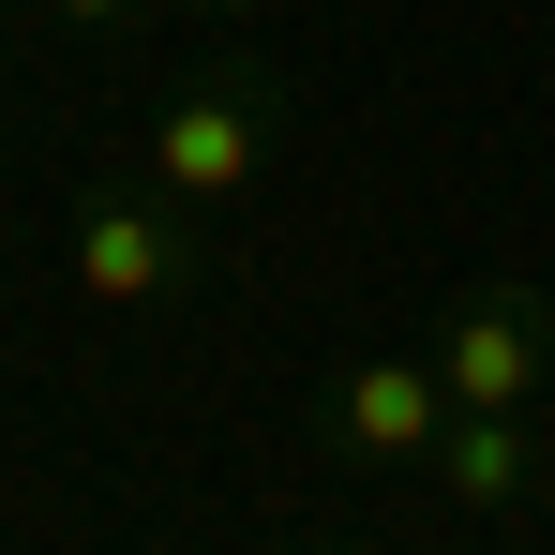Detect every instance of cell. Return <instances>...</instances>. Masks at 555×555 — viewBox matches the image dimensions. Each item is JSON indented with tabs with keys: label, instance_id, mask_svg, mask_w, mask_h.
<instances>
[{
	"label": "cell",
	"instance_id": "1",
	"mask_svg": "<svg viewBox=\"0 0 555 555\" xmlns=\"http://www.w3.org/2000/svg\"><path fill=\"white\" fill-rule=\"evenodd\" d=\"M436 375H451L465 421H526V390H541V315H526V300H465L451 346H436Z\"/></svg>",
	"mask_w": 555,
	"mask_h": 555
},
{
	"label": "cell",
	"instance_id": "2",
	"mask_svg": "<svg viewBox=\"0 0 555 555\" xmlns=\"http://www.w3.org/2000/svg\"><path fill=\"white\" fill-rule=\"evenodd\" d=\"M331 421H346V451H375V465H436L451 375H436V361H361L346 390H331Z\"/></svg>",
	"mask_w": 555,
	"mask_h": 555
},
{
	"label": "cell",
	"instance_id": "3",
	"mask_svg": "<svg viewBox=\"0 0 555 555\" xmlns=\"http://www.w3.org/2000/svg\"><path fill=\"white\" fill-rule=\"evenodd\" d=\"M151 166H166V195H181V210L241 195V181H256V105H241V91H195V105H166Z\"/></svg>",
	"mask_w": 555,
	"mask_h": 555
},
{
	"label": "cell",
	"instance_id": "4",
	"mask_svg": "<svg viewBox=\"0 0 555 555\" xmlns=\"http://www.w3.org/2000/svg\"><path fill=\"white\" fill-rule=\"evenodd\" d=\"M76 285H91V300H151V285H166V225H151V210H91V225H76Z\"/></svg>",
	"mask_w": 555,
	"mask_h": 555
},
{
	"label": "cell",
	"instance_id": "5",
	"mask_svg": "<svg viewBox=\"0 0 555 555\" xmlns=\"http://www.w3.org/2000/svg\"><path fill=\"white\" fill-rule=\"evenodd\" d=\"M436 480H451L465 511H511L526 495V421H451L436 436Z\"/></svg>",
	"mask_w": 555,
	"mask_h": 555
},
{
	"label": "cell",
	"instance_id": "6",
	"mask_svg": "<svg viewBox=\"0 0 555 555\" xmlns=\"http://www.w3.org/2000/svg\"><path fill=\"white\" fill-rule=\"evenodd\" d=\"M61 15H76V30H120V15H135V0H61Z\"/></svg>",
	"mask_w": 555,
	"mask_h": 555
},
{
	"label": "cell",
	"instance_id": "7",
	"mask_svg": "<svg viewBox=\"0 0 555 555\" xmlns=\"http://www.w3.org/2000/svg\"><path fill=\"white\" fill-rule=\"evenodd\" d=\"M210 15H256V0H210Z\"/></svg>",
	"mask_w": 555,
	"mask_h": 555
},
{
	"label": "cell",
	"instance_id": "8",
	"mask_svg": "<svg viewBox=\"0 0 555 555\" xmlns=\"http://www.w3.org/2000/svg\"><path fill=\"white\" fill-rule=\"evenodd\" d=\"M315 555H346V541H315Z\"/></svg>",
	"mask_w": 555,
	"mask_h": 555
}]
</instances>
